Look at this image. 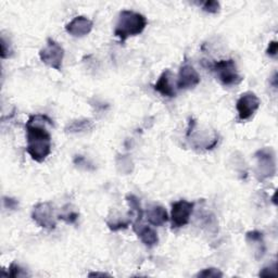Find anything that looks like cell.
<instances>
[{
  "label": "cell",
  "mask_w": 278,
  "mask_h": 278,
  "mask_svg": "<svg viewBox=\"0 0 278 278\" xmlns=\"http://www.w3.org/2000/svg\"><path fill=\"white\" fill-rule=\"evenodd\" d=\"M106 225H108V227L110 228V230L118 231V230H121V229L127 228L129 225H130V222L129 221H119V222H113V223L108 222Z\"/></svg>",
  "instance_id": "cell-23"
},
{
  "label": "cell",
  "mask_w": 278,
  "mask_h": 278,
  "mask_svg": "<svg viewBox=\"0 0 278 278\" xmlns=\"http://www.w3.org/2000/svg\"><path fill=\"white\" fill-rule=\"evenodd\" d=\"M208 68L214 72L224 86H236L243 82L244 79L243 76L238 73L236 63L232 59L215 61L213 63H209Z\"/></svg>",
  "instance_id": "cell-3"
},
{
  "label": "cell",
  "mask_w": 278,
  "mask_h": 278,
  "mask_svg": "<svg viewBox=\"0 0 278 278\" xmlns=\"http://www.w3.org/2000/svg\"><path fill=\"white\" fill-rule=\"evenodd\" d=\"M4 204H5V208H7V209L15 210L17 208V205H19V202H17L13 198H9V197H5V198H4Z\"/></svg>",
  "instance_id": "cell-26"
},
{
  "label": "cell",
  "mask_w": 278,
  "mask_h": 278,
  "mask_svg": "<svg viewBox=\"0 0 278 278\" xmlns=\"http://www.w3.org/2000/svg\"><path fill=\"white\" fill-rule=\"evenodd\" d=\"M32 219L42 228L55 229L57 226L55 210L50 202H40L36 204L32 211Z\"/></svg>",
  "instance_id": "cell-6"
},
{
  "label": "cell",
  "mask_w": 278,
  "mask_h": 278,
  "mask_svg": "<svg viewBox=\"0 0 278 278\" xmlns=\"http://www.w3.org/2000/svg\"><path fill=\"white\" fill-rule=\"evenodd\" d=\"M172 78V72L169 70L163 71V73L160 75L157 83L155 84V91L158 92L160 95L167 98H173L176 96V92L174 89V86L171 83Z\"/></svg>",
  "instance_id": "cell-11"
},
{
  "label": "cell",
  "mask_w": 278,
  "mask_h": 278,
  "mask_svg": "<svg viewBox=\"0 0 278 278\" xmlns=\"http://www.w3.org/2000/svg\"><path fill=\"white\" fill-rule=\"evenodd\" d=\"M256 169L255 174L259 181H265L276 174V156L272 148H262L255 152Z\"/></svg>",
  "instance_id": "cell-4"
},
{
  "label": "cell",
  "mask_w": 278,
  "mask_h": 278,
  "mask_svg": "<svg viewBox=\"0 0 278 278\" xmlns=\"http://www.w3.org/2000/svg\"><path fill=\"white\" fill-rule=\"evenodd\" d=\"M52 125V120L47 115H31L25 125L26 130V151L36 162L41 163L51 152V135L46 125Z\"/></svg>",
  "instance_id": "cell-1"
},
{
  "label": "cell",
  "mask_w": 278,
  "mask_h": 278,
  "mask_svg": "<svg viewBox=\"0 0 278 278\" xmlns=\"http://www.w3.org/2000/svg\"><path fill=\"white\" fill-rule=\"evenodd\" d=\"M220 3L215 2V0H208V2L202 4V10L208 13H218L220 11Z\"/></svg>",
  "instance_id": "cell-20"
},
{
  "label": "cell",
  "mask_w": 278,
  "mask_h": 278,
  "mask_svg": "<svg viewBox=\"0 0 278 278\" xmlns=\"http://www.w3.org/2000/svg\"><path fill=\"white\" fill-rule=\"evenodd\" d=\"M145 15L132 10H123L116 22L114 35L122 42L133 36H137L143 32L147 26Z\"/></svg>",
  "instance_id": "cell-2"
},
{
  "label": "cell",
  "mask_w": 278,
  "mask_h": 278,
  "mask_svg": "<svg viewBox=\"0 0 278 278\" xmlns=\"http://www.w3.org/2000/svg\"><path fill=\"white\" fill-rule=\"evenodd\" d=\"M59 219L65 221L67 224H75L76 221L78 220V213L74 212V211H70L63 214L59 215Z\"/></svg>",
  "instance_id": "cell-22"
},
{
  "label": "cell",
  "mask_w": 278,
  "mask_h": 278,
  "mask_svg": "<svg viewBox=\"0 0 278 278\" xmlns=\"http://www.w3.org/2000/svg\"><path fill=\"white\" fill-rule=\"evenodd\" d=\"M88 276L89 277H95V276H102V277H104V276H110V275L109 274H105V273H91Z\"/></svg>",
  "instance_id": "cell-27"
},
{
  "label": "cell",
  "mask_w": 278,
  "mask_h": 278,
  "mask_svg": "<svg viewBox=\"0 0 278 278\" xmlns=\"http://www.w3.org/2000/svg\"><path fill=\"white\" fill-rule=\"evenodd\" d=\"M277 52H278V42L276 40H272L270 44H268V47L266 49V55L272 58H275L277 56Z\"/></svg>",
  "instance_id": "cell-25"
},
{
  "label": "cell",
  "mask_w": 278,
  "mask_h": 278,
  "mask_svg": "<svg viewBox=\"0 0 278 278\" xmlns=\"http://www.w3.org/2000/svg\"><path fill=\"white\" fill-rule=\"evenodd\" d=\"M94 126V124L91 120H76V121H72L68 126L66 127L67 133L71 134H75V133H82L92 130Z\"/></svg>",
  "instance_id": "cell-15"
},
{
  "label": "cell",
  "mask_w": 278,
  "mask_h": 278,
  "mask_svg": "<svg viewBox=\"0 0 278 278\" xmlns=\"http://www.w3.org/2000/svg\"><path fill=\"white\" fill-rule=\"evenodd\" d=\"M133 225H134L133 226L134 230H135V232L138 235V237L140 238L142 243L145 244V246L152 248L159 243L158 234L154 228H151L150 226L141 225L140 223L133 224Z\"/></svg>",
  "instance_id": "cell-12"
},
{
  "label": "cell",
  "mask_w": 278,
  "mask_h": 278,
  "mask_svg": "<svg viewBox=\"0 0 278 278\" xmlns=\"http://www.w3.org/2000/svg\"><path fill=\"white\" fill-rule=\"evenodd\" d=\"M196 277H203V278H220L223 277V273L219 270V268L209 267L204 268L201 272L196 275Z\"/></svg>",
  "instance_id": "cell-18"
},
{
  "label": "cell",
  "mask_w": 278,
  "mask_h": 278,
  "mask_svg": "<svg viewBox=\"0 0 278 278\" xmlns=\"http://www.w3.org/2000/svg\"><path fill=\"white\" fill-rule=\"evenodd\" d=\"M126 201L130 205V208L132 210L133 213L136 214V221L134 222L133 224H138L140 223L142 217H143V211H142V208H141V204H140V201L139 199L137 198V197L135 195H127L126 196Z\"/></svg>",
  "instance_id": "cell-16"
},
{
  "label": "cell",
  "mask_w": 278,
  "mask_h": 278,
  "mask_svg": "<svg viewBox=\"0 0 278 278\" xmlns=\"http://www.w3.org/2000/svg\"><path fill=\"white\" fill-rule=\"evenodd\" d=\"M93 26L94 23L92 20H89L86 16L79 15L67 24L66 31L73 37H84L92 32Z\"/></svg>",
  "instance_id": "cell-10"
},
{
  "label": "cell",
  "mask_w": 278,
  "mask_h": 278,
  "mask_svg": "<svg viewBox=\"0 0 278 278\" xmlns=\"http://www.w3.org/2000/svg\"><path fill=\"white\" fill-rule=\"evenodd\" d=\"M39 58L42 63L57 71H61L65 58V49L56 40L48 38L46 46L39 51Z\"/></svg>",
  "instance_id": "cell-5"
},
{
  "label": "cell",
  "mask_w": 278,
  "mask_h": 278,
  "mask_svg": "<svg viewBox=\"0 0 278 278\" xmlns=\"http://www.w3.org/2000/svg\"><path fill=\"white\" fill-rule=\"evenodd\" d=\"M147 221L154 226H162L168 221L167 212L162 205H154L147 211Z\"/></svg>",
  "instance_id": "cell-14"
},
{
  "label": "cell",
  "mask_w": 278,
  "mask_h": 278,
  "mask_svg": "<svg viewBox=\"0 0 278 278\" xmlns=\"http://www.w3.org/2000/svg\"><path fill=\"white\" fill-rule=\"evenodd\" d=\"M116 164H118V167L120 171L124 174H129L132 172L133 169V163L132 160L127 158V156H121L116 160Z\"/></svg>",
  "instance_id": "cell-17"
},
{
  "label": "cell",
  "mask_w": 278,
  "mask_h": 278,
  "mask_svg": "<svg viewBox=\"0 0 278 278\" xmlns=\"http://www.w3.org/2000/svg\"><path fill=\"white\" fill-rule=\"evenodd\" d=\"M277 275V270H276V263H274L271 266H266L262 268L259 273V276L261 277H275Z\"/></svg>",
  "instance_id": "cell-24"
},
{
  "label": "cell",
  "mask_w": 278,
  "mask_h": 278,
  "mask_svg": "<svg viewBox=\"0 0 278 278\" xmlns=\"http://www.w3.org/2000/svg\"><path fill=\"white\" fill-rule=\"evenodd\" d=\"M0 46H2V52H0V56H2L3 59H7L9 57L12 56L13 49L11 47L10 42H7L5 36L2 35V38H0Z\"/></svg>",
  "instance_id": "cell-19"
},
{
  "label": "cell",
  "mask_w": 278,
  "mask_h": 278,
  "mask_svg": "<svg viewBox=\"0 0 278 278\" xmlns=\"http://www.w3.org/2000/svg\"><path fill=\"white\" fill-rule=\"evenodd\" d=\"M200 83V75L197 70L189 63H185L179 70L177 78L178 89H191Z\"/></svg>",
  "instance_id": "cell-9"
},
{
  "label": "cell",
  "mask_w": 278,
  "mask_h": 278,
  "mask_svg": "<svg viewBox=\"0 0 278 278\" xmlns=\"http://www.w3.org/2000/svg\"><path fill=\"white\" fill-rule=\"evenodd\" d=\"M260 104H261V101L254 93L247 92L241 95L236 102L239 120L247 121L250 118H252L260 108Z\"/></svg>",
  "instance_id": "cell-7"
},
{
  "label": "cell",
  "mask_w": 278,
  "mask_h": 278,
  "mask_svg": "<svg viewBox=\"0 0 278 278\" xmlns=\"http://www.w3.org/2000/svg\"><path fill=\"white\" fill-rule=\"evenodd\" d=\"M8 276L15 278V277H25V276H28V274H26V272L23 270V268H21L17 264L11 263L10 267H9Z\"/></svg>",
  "instance_id": "cell-21"
},
{
  "label": "cell",
  "mask_w": 278,
  "mask_h": 278,
  "mask_svg": "<svg viewBox=\"0 0 278 278\" xmlns=\"http://www.w3.org/2000/svg\"><path fill=\"white\" fill-rule=\"evenodd\" d=\"M272 85L274 86V88H276L277 87V73H276V72H275V73H274V76L272 77Z\"/></svg>",
  "instance_id": "cell-28"
},
{
  "label": "cell",
  "mask_w": 278,
  "mask_h": 278,
  "mask_svg": "<svg viewBox=\"0 0 278 278\" xmlns=\"http://www.w3.org/2000/svg\"><path fill=\"white\" fill-rule=\"evenodd\" d=\"M195 203L186 200H179L172 204L171 221L173 228H181L189 223L190 217L194 212Z\"/></svg>",
  "instance_id": "cell-8"
},
{
  "label": "cell",
  "mask_w": 278,
  "mask_h": 278,
  "mask_svg": "<svg viewBox=\"0 0 278 278\" xmlns=\"http://www.w3.org/2000/svg\"><path fill=\"white\" fill-rule=\"evenodd\" d=\"M246 240L250 245H253L255 248V256L256 259H261L265 254V243L263 232L259 230H251L246 234Z\"/></svg>",
  "instance_id": "cell-13"
}]
</instances>
